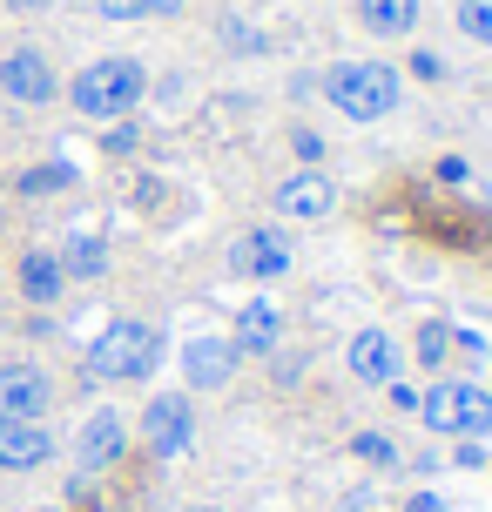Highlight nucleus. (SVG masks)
<instances>
[{
	"instance_id": "nucleus-22",
	"label": "nucleus",
	"mask_w": 492,
	"mask_h": 512,
	"mask_svg": "<svg viewBox=\"0 0 492 512\" xmlns=\"http://www.w3.org/2000/svg\"><path fill=\"white\" fill-rule=\"evenodd\" d=\"M445 344H452V331H445V324H425V331H418V358L445 364Z\"/></svg>"
},
{
	"instance_id": "nucleus-29",
	"label": "nucleus",
	"mask_w": 492,
	"mask_h": 512,
	"mask_svg": "<svg viewBox=\"0 0 492 512\" xmlns=\"http://www.w3.org/2000/svg\"><path fill=\"white\" fill-rule=\"evenodd\" d=\"M196 512H216V506H196Z\"/></svg>"
},
{
	"instance_id": "nucleus-25",
	"label": "nucleus",
	"mask_w": 492,
	"mask_h": 512,
	"mask_svg": "<svg viewBox=\"0 0 492 512\" xmlns=\"http://www.w3.org/2000/svg\"><path fill=\"white\" fill-rule=\"evenodd\" d=\"M405 512H445V499H439V492H412V499H405Z\"/></svg>"
},
{
	"instance_id": "nucleus-28",
	"label": "nucleus",
	"mask_w": 492,
	"mask_h": 512,
	"mask_svg": "<svg viewBox=\"0 0 492 512\" xmlns=\"http://www.w3.org/2000/svg\"><path fill=\"white\" fill-rule=\"evenodd\" d=\"M7 7H21V14H27V7H48V0H7Z\"/></svg>"
},
{
	"instance_id": "nucleus-14",
	"label": "nucleus",
	"mask_w": 492,
	"mask_h": 512,
	"mask_svg": "<svg viewBox=\"0 0 492 512\" xmlns=\"http://www.w3.org/2000/svg\"><path fill=\"white\" fill-rule=\"evenodd\" d=\"M277 331H284V317H277V304H243V317H236V351H277Z\"/></svg>"
},
{
	"instance_id": "nucleus-12",
	"label": "nucleus",
	"mask_w": 492,
	"mask_h": 512,
	"mask_svg": "<svg viewBox=\"0 0 492 512\" xmlns=\"http://www.w3.org/2000/svg\"><path fill=\"white\" fill-rule=\"evenodd\" d=\"M344 358H351V378H364V384H391L398 378V344H391V331H358Z\"/></svg>"
},
{
	"instance_id": "nucleus-7",
	"label": "nucleus",
	"mask_w": 492,
	"mask_h": 512,
	"mask_svg": "<svg viewBox=\"0 0 492 512\" xmlns=\"http://www.w3.org/2000/svg\"><path fill=\"white\" fill-rule=\"evenodd\" d=\"M236 358H243V351H236L230 337H189V344H182V384H189V391H223V384L236 378Z\"/></svg>"
},
{
	"instance_id": "nucleus-17",
	"label": "nucleus",
	"mask_w": 492,
	"mask_h": 512,
	"mask_svg": "<svg viewBox=\"0 0 492 512\" xmlns=\"http://www.w3.org/2000/svg\"><path fill=\"white\" fill-rule=\"evenodd\" d=\"M61 270H68V277H81V283L102 277V270H108V243H102V236H88V230L68 236V243H61Z\"/></svg>"
},
{
	"instance_id": "nucleus-4",
	"label": "nucleus",
	"mask_w": 492,
	"mask_h": 512,
	"mask_svg": "<svg viewBox=\"0 0 492 512\" xmlns=\"http://www.w3.org/2000/svg\"><path fill=\"white\" fill-rule=\"evenodd\" d=\"M0 95L14 108H48L61 95V75H54V61L41 48H7L0 54Z\"/></svg>"
},
{
	"instance_id": "nucleus-8",
	"label": "nucleus",
	"mask_w": 492,
	"mask_h": 512,
	"mask_svg": "<svg viewBox=\"0 0 492 512\" xmlns=\"http://www.w3.org/2000/svg\"><path fill=\"white\" fill-rule=\"evenodd\" d=\"M230 270L236 277H290V236L284 230H243L230 243Z\"/></svg>"
},
{
	"instance_id": "nucleus-15",
	"label": "nucleus",
	"mask_w": 492,
	"mask_h": 512,
	"mask_svg": "<svg viewBox=\"0 0 492 512\" xmlns=\"http://www.w3.org/2000/svg\"><path fill=\"white\" fill-rule=\"evenodd\" d=\"M452 432H459V438H486V432H492V391H479L472 378H459V405H452Z\"/></svg>"
},
{
	"instance_id": "nucleus-11",
	"label": "nucleus",
	"mask_w": 492,
	"mask_h": 512,
	"mask_svg": "<svg viewBox=\"0 0 492 512\" xmlns=\"http://www.w3.org/2000/svg\"><path fill=\"white\" fill-rule=\"evenodd\" d=\"M331 203H337V182L324 176V169H297L290 182H277V209H284V216L317 223V216H331Z\"/></svg>"
},
{
	"instance_id": "nucleus-3",
	"label": "nucleus",
	"mask_w": 492,
	"mask_h": 512,
	"mask_svg": "<svg viewBox=\"0 0 492 512\" xmlns=\"http://www.w3.org/2000/svg\"><path fill=\"white\" fill-rule=\"evenodd\" d=\"M324 95L351 122H378V115L398 108V68H385V61H344V68L324 75Z\"/></svg>"
},
{
	"instance_id": "nucleus-16",
	"label": "nucleus",
	"mask_w": 492,
	"mask_h": 512,
	"mask_svg": "<svg viewBox=\"0 0 492 512\" xmlns=\"http://www.w3.org/2000/svg\"><path fill=\"white\" fill-rule=\"evenodd\" d=\"M358 21L371 27V34H412L418 0H358Z\"/></svg>"
},
{
	"instance_id": "nucleus-21",
	"label": "nucleus",
	"mask_w": 492,
	"mask_h": 512,
	"mask_svg": "<svg viewBox=\"0 0 492 512\" xmlns=\"http://www.w3.org/2000/svg\"><path fill=\"white\" fill-rule=\"evenodd\" d=\"M351 452L371 459V465H398V445H391L385 432H358V438H351Z\"/></svg>"
},
{
	"instance_id": "nucleus-19",
	"label": "nucleus",
	"mask_w": 492,
	"mask_h": 512,
	"mask_svg": "<svg viewBox=\"0 0 492 512\" xmlns=\"http://www.w3.org/2000/svg\"><path fill=\"white\" fill-rule=\"evenodd\" d=\"M452 405H459V378H439L432 391H425V398H418L425 425H432V432H445V438H452Z\"/></svg>"
},
{
	"instance_id": "nucleus-23",
	"label": "nucleus",
	"mask_w": 492,
	"mask_h": 512,
	"mask_svg": "<svg viewBox=\"0 0 492 512\" xmlns=\"http://www.w3.org/2000/svg\"><path fill=\"white\" fill-rule=\"evenodd\" d=\"M102 21H149V0H95Z\"/></svg>"
},
{
	"instance_id": "nucleus-26",
	"label": "nucleus",
	"mask_w": 492,
	"mask_h": 512,
	"mask_svg": "<svg viewBox=\"0 0 492 512\" xmlns=\"http://www.w3.org/2000/svg\"><path fill=\"white\" fill-rule=\"evenodd\" d=\"M391 405H398V411H418V391H412V384H398V378H391Z\"/></svg>"
},
{
	"instance_id": "nucleus-6",
	"label": "nucleus",
	"mask_w": 492,
	"mask_h": 512,
	"mask_svg": "<svg viewBox=\"0 0 492 512\" xmlns=\"http://www.w3.org/2000/svg\"><path fill=\"white\" fill-rule=\"evenodd\" d=\"M54 405V378L41 364H0V418H48Z\"/></svg>"
},
{
	"instance_id": "nucleus-5",
	"label": "nucleus",
	"mask_w": 492,
	"mask_h": 512,
	"mask_svg": "<svg viewBox=\"0 0 492 512\" xmlns=\"http://www.w3.org/2000/svg\"><path fill=\"white\" fill-rule=\"evenodd\" d=\"M189 438H196V411H189V398H182V391L149 398V411H142V445H149L156 459H182Z\"/></svg>"
},
{
	"instance_id": "nucleus-20",
	"label": "nucleus",
	"mask_w": 492,
	"mask_h": 512,
	"mask_svg": "<svg viewBox=\"0 0 492 512\" xmlns=\"http://www.w3.org/2000/svg\"><path fill=\"white\" fill-rule=\"evenodd\" d=\"M459 27H466L479 48H492V0H459Z\"/></svg>"
},
{
	"instance_id": "nucleus-27",
	"label": "nucleus",
	"mask_w": 492,
	"mask_h": 512,
	"mask_svg": "<svg viewBox=\"0 0 492 512\" xmlns=\"http://www.w3.org/2000/svg\"><path fill=\"white\" fill-rule=\"evenodd\" d=\"M149 14H182V0H149Z\"/></svg>"
},
{
	"instance_id": "nucleus-2",
	"label": "nucleus",
	"mask_w": 492,
	"mask_h": 512,
	"mask_svg": "<svg viewBox=\"0 0 492 512\" xmlns=\"http://www.w3.org/2000/svg\"><path fill=\"white\" fill-rule=\"evenodd\" d=\"M162 358V331L156 324H135V317H122V324H108L95 344H88V378L102 384H135L149 378Z\"/></svg>"
},
{
	"instance_id": "nucleus-13",
	"label": "nucleus",
	"mask_w": 492,
	"mask_h": 512,
	"mask_svg": "<svg viewBox=\"0 0 492 512\" xmlns=\"http://www.w3.org/2000/svg\"><path fill=\"white\" fill-rule=\"evenodd\" d=\"M61 290H68V270H61V256H54V250H27V256H21V297L48 310Z\"/></svg>"
},
{
	"instance_id": "nucleus-24",
	"label": "nucleus",
	"mask_w": 492,
	"mask_h": 512,
	"mask_svg": "<svg viewBox=\"0 0 492 512\" xmlns=\"http://www.w3.org/2000/svg\"><path fill=\"white\" fill-rule=\"evenodd\" d=\"M412 75H418V81H439V75H445L439 54H412Z\"/></svg>"
},
{
	"instance_id": "nucleus-10",
	"label": "nucleus",
	"mask_w": 492,
	"mask_h": 512,
	"mask_svg": "<svg viewBox=\"0 0 492 512\" xmlns=\"http://www.w3.org/2000/svg\"><path fill=\"white\" fill-rule=\"evenodd\" d=\"M122 452H129V425H122L115 411H95V418L75 432V465L81 472H108Z\"/></svg>"
},
{
	"instance_id": "nucleus-1",
	"label": "nucleus",
	"mask_w": 492,
	"mask_h": 512,
	"mask_svg": "<svg viewBox=\"0 0 492 512\" xmlns=\"http://www.w3.org/2000/svg\"><path fill=\"white\" fill-rule=\"evenodd\" d=\"M142 88H149L142 61H129V54H102V61H88V68L75 75L68 102H75V115H88V122H115V115H129V108L142 102Z\"/></svg>"
},
{
	"instance_id": "nucleus-9",
	"label": "nucleus",
	"mask_w": 492,
	"mask_h": 512,
	"mask_svg": "<svg viewBox=\"0 0 492 512\" xmlns=\"http://www.w3.org/2000/svg\"><path fill=\"white\" fill-rule=\"evenodd\" d=\"M54 459V432L41 418H0V472H34Z\"/></svg>"
},
{
	"instance_id": "nucleus-18",
	"label": "nucleus",
	"mask_w": 492,
	"mask_h": 512,
	"mask_svg": "<svg viewBox=\"0 0 492 512\" xmlns=\"http://www.w3.org/2000/svg\"><path fill=\"white\" fill-rule=\"evenodd\" d=\"M68 182H75V162H41V169H21L14 189H21V196H61Z\"/></svg>"
}]
</instances>
